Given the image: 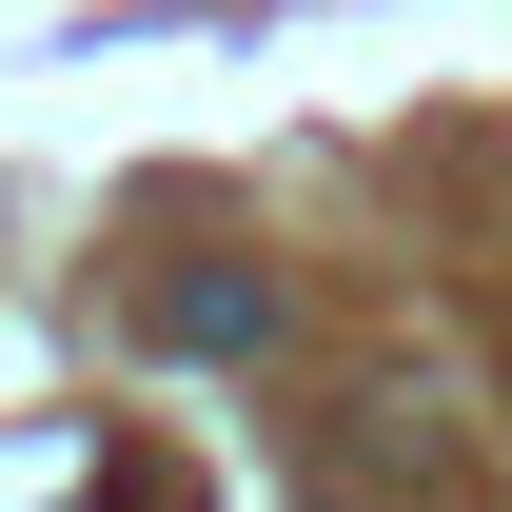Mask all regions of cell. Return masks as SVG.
Here are the masks:
<instances>
[{
  "label": "cell",
  "instance_id": "1",
  "mask_svg": "<svg viewBox=\"0 0 512 512\" xmlns=\"http://www.w3.org/2000/svg\"><path fill=\"white\" fill-rule=\"evenodd\" d=\"M158 335H178V355H237V335H276V296H256V276H178Z\"/></svg>",
  "mask_w": 512,
  "mask_h": 512
}]
</instances>
